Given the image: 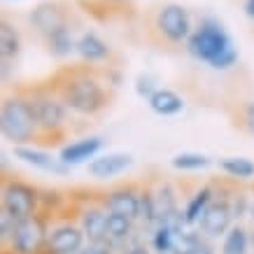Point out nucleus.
I'll use <instances>...</instances> for the list:
<instances>
[{"label": "nucleus", "mask_w": 254, "mask_h": 254, "mask_svg": "<svg viewBox=\"0 0 254 254\" xmlns=\"http://www.w3.org/2000/svg\"><path fill=\"white\" fill-rule=\"evenodd\" d=\"M49 82L72 115L93 119L110 108V84L96 65H68Z\"/></svg>", "instance_id": "1"}, {"label": "nucleus", "mask_w": 254, "mask_h": 254, "mask_svg": "<svg viewBox=\"0 0 254 254\" xmlns=\"http://www.w3.org/2000/svg\"><path fill=\"white\" fill-rule=\"evenodd\" d=\"M187 52L200 63H208L212 70H229L238 63V49L222 23L205 16L193 28L187 40Z\"/></svg>", "instance_id": "2"}, {"label": "nucleus", "mask_w": 254, "mask_h": 254, "mask_svg": "<svg viewBox=\"0 0 254 254\" xmlns=\"http://www.w3.org/2000/svg\"><path fill=\"white\" fill-rule=\"evenodd\" d=\"M0 131H2V138L14 147L42 140L35 110H33V103L26 89H19V91L5 96L2 108H0Z\"/></svg>", "instance_id": "3"}, {"label": "nucleus", "mask_w": 254, "mask_h": 254, "mask_svg": "<svg viewBox=\"0 0 254 254\" xmlns=\"http://www.w3.org/2000/svg\"><path fill=\"white\" fill-rule=\"evenodd\" d=\"M28 98L35 110V119L40 126V135L47 142H59V140L68 133L70 126V110L65 108V103L61 96L56 93L52 82L38 84L33 89H26Z\"/></svg>", "instance_id": "4"}, {"label": "nucleus", "mask_w": 254, "mask_h": 254, "mask_svg": "<svg viewBox=\"0 0 254 254\" xmlns=\"http://www.w3.org/2000/svg\"><path fill=\"white\" fill-rule=\"evenodd\" d=\"M42 196L35 187L21 180H5L2 191H0V208L9 212L14 219H28V217L40 215Z\"/></svg>", "instance_id": "5"}, {"label": "nucleus", "mask_w": 254, "mask_h": 254, "mask_svg": "<svg viewBox=\"0 0 254 254\" xmlns=\"http://www.w3.org/2000/svg\"><path fill=\"white\" fill-rule=\"evenodd\" d=\"M47 238H49V229L42 215L28 217L16 224V231L5 247V252L12 254H45Z\"/></svg>", "instance_id": "6"}, {"label": "nucleus", "mask_w": 254, "mask_h": 254, "mask_svg": "<svg viewBox=\"0 0 254 254\" xmlns=\"http://www.w3.org/2000/svg\"><path fill=\"white\" fill-rule=\"evenodd\" d=\"M156 31L166 42L170 45H182L191 38V16H189V9L177 5V2H168V5H161L159 12H156Z\"/></svg>", "instance_id": "7"}, {"label": "nucleus", "mask_w": 254, "mask_h": 254, "mask_svg": "<svg viewBox=\"0 0 254 254\" xmlns=\"http://www.w3.org/2000/svg\"><path fill=\"white\" fill-rule=\"evenodd\" d=\"M84 231L79 224L63 222L49 229V238H47L45 254H79L84 250Z\"/></svg>", "instance_id": "8"}, {"label": "nucleus", "mask_w": 254, "mask_h": 254, "mask_svg": "<svg viewBox=\"0 0 254 254\" xmlns=\"http://www.w3.org/2000/svg\"><path fill=\"white\" fill-rule=\"evenodd\" d=\"M233 208L231 200L226 198H215V203L205 210V215L200 217L198 231L203 238H224L229 229L233 226Z\"/></svg>", "instance_id": "9"}, {"label": "nucleus", "mask_w": 254, "mask_h": 254, "mask_svg": "<svg viewBox=\"0 0 254 254\" xmlns=\"http://www.w3.org/2000/svg\"><path fill=\"white\" fill-rule=\"evenodd\" d=\"M140 193L142 189L133 185H124V187H117L112 191H108L103 205L108 212H115V215H122V217H128V219H140Z\"/></svg>", "instance_id": "10"}, {"label": "nucleus", "mask_w": 254, "mask_h": 254, "mask_svg": "<svg viewBox=\"0 0 254 254\" xmlns=\"http://www.w3.org/2000/svg\"><path fill=\"white\" fill-rule=\"evenodd\" d=\"M105 147V140L100 135H86L82 140H75L70 145H63L61 152H59V159H61L65 166H82V163H91L96 156L100 154V149Z\"/></svg>", "instance_id": "11"}, {"label": "nucleus", "mask_w": 254, "mask_h": 254, "mask_svg": "<svg viewBox=\"0 0 254 254\" xmlns=\"http://www.w3.org/2000/svg\"><path fill=\"white\" fill-rule=\"evenodd\" d=\"M79 226L86 240L93 245H110L108 240V210L105 205H89L79 212Z\"/></svg>", "instance_id": "12"}, {"label": "nucleus", "mask_w": 254, "mask_h": 254, "mask_svg": "<svg viewBox=\"0 0 254 254\" xmlns=\"http://www.w3.org/2000/svg\"><path fill=\"white\" fill-rule=\"evenodd\" d=\"M31 23L42 38H47L54 31H59L61 26H68V16L56 2H40L31 12Z\"/></svg>", "instance_id": "13"}, {"label": "nucleus", "mask_w": 254, "mask_h": 254, "mask_svg": "<svg viewBox=\"0 0 254 254\" xmlns=\"http://www.w3.org/2000/svg\"><path fill=\"white\" fill-rule=\"evenodd\" d=\"M133 166V156L124 154V152H110V154L96 156L91 163H89V175L96 177V180H110V177H117L126 173V170Z\"/></svg>", "instance_id": "14"}, {"label": "nucleus", "mask_w": 254, "mask_h": 254, "mask_svg": "<svg viewBox=\"0 0 254 254\" xmlns=\"http://www.w3.org/2000/svg\"><path fill=\"white\" fill-rule=\"evenodd\" d=\"M14 156L19 161L28 163V166H33L38 170H45V173H52V175H65L68 173V166L61 159H54L52 154H47L45 149H38V147H31V145L14 147Z\"/></svg>", "instance_id": "15"}, {"label": "nucleus", "mask_w": 254, "mask_h": 254, "mask_svg": "<svg viewBox=\"0 0 254 254\" xmlns=\"http://www.w3.org/2000/svg\"><path fill=\"white\" fill-rule=\"evenodd\" d=\"M77 54L84 63L96 65V63L108 61L110 56H112V49H110L108 42L100 38V35H96V33H82L77 38Z\"/></svg>", "instance_id": "16"}, {"label": "nucleus", "mask_w": 254, "mask_h": 254, "mask_svg": "<svg viewBox=\"0 0 254 254\" xmlns=\"http://www.w3.org/2000/svg\"><path fill=\"white\" fill-rule=\"evenodd\" d=\"M215 198H217V196H215V187H212V185H203V187H200L198 191L187 200L185 212H182L187 226H198L200 217L205 215V210L215 203Z\"/></svg>", "instance_id": "17"}, {"label": "nucleus", "mask_w": 254, "mask_h": 254, "mask_svg": "<svg viewBox=\"0 0 254 254\" xmlns=\"http://www.w3.org/2000/svg\"><path fill=\"white\" fill-rule=\"evenodd\" d=\"M147 105H149V110L159 117H175L185 110V98H182L177 91H173V89L161 86L152 98L147 100Z\"/></svg>", "instance_id": "18"}, {"label": "nucleus", "mask_w": 254, "mask_h": 254, "mask_svg": "<svg viewBox=\"0 0 254 254\" xmlns=\"http://www.w3.org/2000/svg\"><path fill=\"white\" fill-rule=\"evenodd\" d=\"M19 54H21L19 31L5 19V21H2V28H0V56H2V75H5V77H7L9 63H14Z\"/></svg>", "instance_id": "19"}, {"label": "nucleus", "mask_w": 254, "mask_h": 254, "mask_svg": "<svg viewBox=\"0 0 254 254\" xmlns=\"http://www.w3.org/2000/svg\"><path fill=\"white\" fill-rule=\"evenodd\" d=\"M45 42H47L49 54L56 56V59H65V56H70L72 52H77V40H75V35L70 31V26H61L59 31H54L52 35H47Z\"/></svg>", "instance_id": "20"}, {"label": "nucleus", "mask_w": 254, "mask_h": 254, "mask_svg": "<svg viewBox=\"0 0 254 254\" xmlns=\"http://www.w3.org/2000/svg\"><path fill=\"white\" fill-rule=\"evenodd\" d=\"M250 247H252L250 231L243 224H233L222 240V254H247Z\"/></svg>", "instance_id": "21"}, {"label": "nucleus", "mask_w": 254, "mask_h": 254, "mask_svg": "<svg viewBox=\"0 0 254 254\" xmlns=\"http://www.w3.org/2000/svg\"><path fill=\"white\" fill-rule=\"evenodd\" d=\"M154 203H156V222L166 224L168 219L177 215V196L168 185H163L159 191H154Z\"/></svg>", "instance_id": "22"}, {"label": "nucleus", "mask_w": 254, "mask_h": 254, "mask_svg": "<svg viewBox=\"0 0 254 254\" xmlns=\"http://www.w3.org/2000/svg\"><path fill=\"white\" fill-rule=\"evenodd\" d=\"M219 170L233 180H252L254 161H250L245 156H226V159H219Z\"/></svg>", "instance_id": "23"}, {"label": "nucleus", "mask_w": 254, "mask_h": 254, "mask_svg": "<svg viewBox=\"0 0 254 254\" xmlns=\"http://www.w3.org/2000/svg\"><path fill=\"white\" fill-rule=\"evenodd\" d=\"M180 236L182 233H177L173 226L168 224H159V229L154 231L152 236V247H154L156 254H170L177 250V243H180Z\"/></svg>", "instance_id": "24"}, {"label": "nucleus", "mask_w": 254, "mask_h": 254, "mask_svg": "<svg viewBox=\"0 0 254 254\" xmlns=\"http://www.w3.org/2000/svg\"><path fill=\"white\" fill-rule=\"evenodd\" d=\"M133 233V219L115 212H108V240L110 243H122V240L131 238Z\"/></svg>", "instance_id": "25"}, {"label": "nucleus", "mask_w": 254, "mask_h": 254, "mask_svg": "<svg viewBox=\"0 0 254 254\" xmlns=\"http://www.w3.org/2000/svg\"><path fill=\"white\" fill-rule=\"evenodd\" d=\"M210 159L205 154H198V152H182V154L173 156L170 166L175 170H182V173H193V170H203L210 166Z\"/></svg>", "instance_id": "26"}, {"label": "nucleus", "mask_w": 254, "mask_h": 254, "mask_svg": "<svg viewBox=\"0 0 254 254\" xmlns=\"http://www.w3.org/2000/svg\"><path fill=\"white\" fill-rule=\"evenodd\" d=\"M16 224H19V219H14L9 212L0 208V240H2V247L9 245V240H12V236L16 231Z\"/></svg>", "instance_id": "27"}, {"label": "nucleus", "mask_w": 254, "mask_h": 254, "mask_svg": "<svg viewBox=\"0 0 254 254\" xmlns=\"http://www.w3.org/2000/svg\"><path fill=\"white\" fill-rule=\"evenodd\" d=\"M159 89H161V86H156L154 77H149V75H138V79H135V91H138L140 98L149 100Z\"/></svg>", "instance_id": "28"}, {"label": "nucleus", "mask_w": 254, "mask_h": 254, "mask_svg": "<svg viewBox=\"0 0 254 254\" xmlns=\"http://www.w3.org/2000/svg\"><path fill=\"white\" fill-rule=\"evenodd\" d=\"M243 126L254 135V100L243 105Z\"/></svg>", "instance_id": "29"}, {"label": "nucleus", "mask_w": 254, "mask_h": 254, "mask_svg": "<svg viewBox=\"0 0 254 254\" xmlns=\"http://www.w3.org/2000/svg\"><path fill=\"white\" fill-rule=\"evenodd\" d=\"M79 254H112V245H93V243H89Z\"/></svg>", "instance_id": "30"}, {"label": "nucleus", "mask_w": 254, "mask_h": 254, "mask_svg": "<svg viewBox=\"0 0 254 254\" xmlns=\"http://www.w3.org/2000/svg\"><path fill=\"white\" fill-rule=\"evenodd\" d=\"M245 14L254 21V0H245Z\"/></svg>", "instance_id": "31"}, {"label": "nucleus", "mask_w": 254, "mask_h": 254, "mask_svg": "<svg viewBox=\"0 0 254 254\" xmlns=\"http://www.w3.org/2000/svg\"><path fill=\"white\" fill-rule=\"evenodd\" d=\"M128 254H147V250H142V247H135V250H131Z\"/></svg>", "instance_id": "32"}, {"label": "nucleus", "mask_w": 254, "mask_h": 254, "mask_svg": "<svg viewBox=\"0 0 254 254\" xmlns=\"http://www.w3.org/2000/svg\"><path fill=\"white\" fill-rule=\"evenodd\" d=\"M103 2H122V0H103Z\"/></svg>", "instance_id": "33"}, {"label": "nucleus", "mask_w": 254, "mask_h": 254, "mask_svg": "<svg viewBox=\"0 0 254 254\" xmlns=\"http://www.w3.org/2000/svg\"><path fill=\"white\" fill-rule=\"evenodd\" d=\"M250 240H252V247H254V233H250Z\"/></svg>", "instance_id": "34"}]
</instances>
